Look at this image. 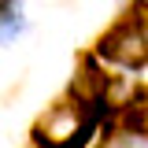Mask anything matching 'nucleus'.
<instances>
[{"mask_svg":"<svg viewBox=\"0 0 148 148\" xmlns=\"http://www.w3.org/2000/svg\"><path fill=\"white\" fill-rule=\"evenodd\" d=\"M104 96H108V74L96 67V59H85L82 71L71 78V104L89 111V108H104L108 104Z\"/></svg>","mask_w":148,"mask_h":148,"instance_id":"obj_3","label":"nucleus"},{"mask_svg":"<svg viewBox=\"0 0 148 148\" xmlns=\"http://www.w3.org/2000/svg\"><path fill=\"white\" fill-rule=\"evenodd\" d=\"M96 56L108 63H119V67H130V71L145 67L148 63V8L145 4L130 8L108 34H100Z\"/></svg>","mask_w":148,"mask_h":148,"instance_id":"obj_2","label":"nucleus"},{"mask_svg":"<svg viewBox=\"0 0 148 148\" xmlns=\"http://www.w3.org/2000/svg\"><path fill=\"white\" fill-rule=\"evenodd\" d=\"M22 30H26L22 0H0V45H11Z\"/></svg>","mask_w":148,"mask_h":148,"instance_id":"obj_4","label":"nucleus"},{"mask_svg":"<svg viewBox=\"0 0 148 148\" xmlns=\"http://www.w3.org/2000/svg\"><path fill=\"white\" fill-rule=\"evenodd\" d=\"M130 130L137 137H148V104H133L130 108Z\"/></svg>","mask_w":148,"mask_h":148,"instance_id":"obj_5","label":"nucleus"},{"mask_svg":"<svg viewBox=\"0 0 148 148\" xmlns=\"http://www.w3.org/2000/svg\"><path fill=\"white\" fill-rule=\"evenodd\" d=\"M100 111L104 108L82 111L78 104H71V100L52 104V108L34 122V145L37 148H82L92 137V126H96Z\"/></svg>","mask_w":148,"mask_h":148,"instance_id":"obj_1","label":"nucleus"}]
</instances>
